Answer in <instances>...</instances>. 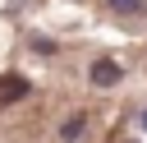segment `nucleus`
Wrapping results in <instances>:
<instances>
[{
    "mask_svg": "<svg viewBox=\"0 0 147 143\" xmlns=\"http://www.w3.org/2000/svg\"><path fill=\"white\" fill-rule=\"evenodd\" d=\"M87 78H92V88H115V83L124 78V65H119V60H110V55H101V60L92 65V74H87Z\"/></svg>",
    "mask_w": 147,
    "mask_h": 143,
    "instance_id": "1",
    "label": "nucleus"
},
{
    "mask_svg": "<svg viewBox=\"0 0 147 143\" xmlns=\"http://www.w3.org/2000/svg\"><path fill=\"white\" fill-rule=\"evenodd\" d=\"M28 92H32V83H28V78H18V74H5V78H0V106L23 101Z\"/></svg>",
    "mask_w": 147,
    "mask_h": 143,
    "instance_id": "2",
    "label": "nucleus"
},
{
    "mask_svg": "<svg viewBox=\"0 0 147 143\" xmlns=\"http://www.w3.org/2000/svg\"><path fill=\"white\" fill-rule=\"evenodd\" d=\"M83 125H87L83 115H69V120L60 125V138H69V143H78V134H83Z\"/></svg>",
    "mask_w": 147,
    "mask_h": 143,
    "instance_id": "3",
    "label": "nucleus"
},
{
    "mask_svg": "<svg viewBox=\"0 0 147 143\" xmlns=\"http://www.w3.org/2000/svg\"><path fill=\"white\" fill-rule=\"evenodd\" d=\"M106 5H110L115 14H142V9H147V0H106Z\"/></svg>",
    "mask_w": 147,
    "mask_h": 143,
    "instance_id": "4",
    "label": "nucleus"
},
{
    "mask_svg": "<svg viewBox=\"0 0 147 143\" xmlns=\"http://www.w3.org/2000/svg\"><path fill=\"white\" fill-rule=\"evenodd\" d=\"M138 120H142V129H147V111H142V115H138Z\"/></svg>",
    "mask_w": 147,
    "mask_h": 143,
    "instance_id": "5",
    "label": "nucleus"
}]
</instances>
